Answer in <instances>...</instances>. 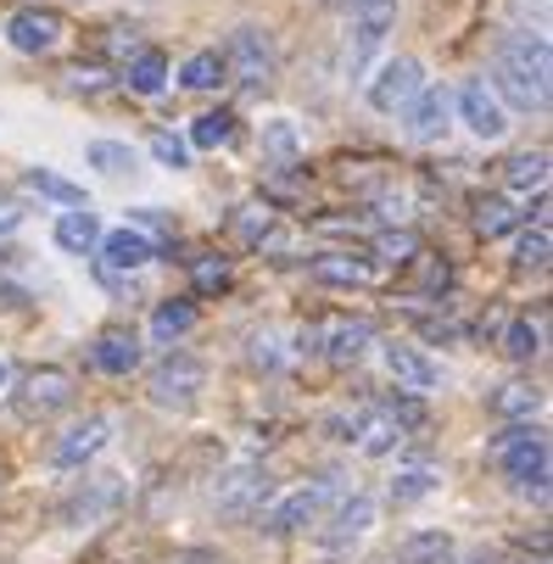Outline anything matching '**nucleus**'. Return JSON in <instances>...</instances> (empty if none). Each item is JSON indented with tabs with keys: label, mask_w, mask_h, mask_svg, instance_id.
I'll use <instances>...</instances> for the list:
<instances>
[{
	"label": "nucleus",
	"mask_w": 553,
	"mask_h": 564,
	"mask_svg": "<svg viewBox=\"0 0 553 564\" xmlns=\"http://www.w3.org/2000/svg\"><path fill=\"white\" fill-rule=\"evenodd\" d=\"M140 358H145V352H140V336H134V330H101L96 347H90V364H96L101 375H112V380L134 375Z\"/></svg>",
	"instance_id": "obj_19"
},
{
	"label": "nucleus",
	"mask_w": 553,
	"mask_h": 564,
	"mask_svg": "<svg viewBox=\"0 0 553 564\" xmlns=\"http://www.w3.org/2000/svg\"><path fill=\"white\" fill-rule=\"evenodd\" d=\"M96 252H101L96 269H107V274H134V269H145V263L156 258V240L123 224V229H107V235H101Z\"/></svg>",
	"instance_id": "obj_15"
},
{
	"label": "nucleus",
	"mask_w": 553,
	"mask_h": 564,
	"mask_svg": "<svg viewBox=\"0 0 553 564\" xmlns=\"http://www.w3.org/2000/svg\"><path fill=\"white\" fill-rule=\"evenodd\" d=\"M414 207H420V196H414V191H386V196L375 202V218H386V224H409V218H414Z\"/></svg>",
	"instance_id": "obj_41"
},
{
	"label": "nucleus",
	"mask_w": 553,
	"mask_h": 564,
	"mask_svg": "<svg viewBox=\"0 0 553 564\" xmlns=\"http://www.w3.org/2000/svg\"><path fill=\"white\" fill-rule=\"evenodd\" d=\"M252 364H258L263 375H280V369L291 364V352H285V341H280L274 330H258V336H252Z\"/></svg>",
	"instance_id": "obj_38"
},
{
	"label": "nucleus",
	"mask_w": 553,
	"mask_h": 564,
	"mask_svg": "<svg viewBox=\"0 0 553 564\" xmlns=\"http://www.w3.org/2000/svg\"><path fill=\"white\" fill-rule=\"evenodd\" d=\"M180 85H185V90H218V85H229L224 56H218V51H196V56H185Z\"/></svg>",
	"instance_id": "obj_35"
},
{
	"label": "nucleus",
	"mask_w": 553,
	"mask_h": 564,
	"mask_svg": "<svg viewBox=\"0 0 553 564\" xmlns=\"http://www.w3.org/2000/svg\"><path fill=\"white\" fill-rule=\"evenodd\" d=\"M547 258H553V235H547V224L525 229V235H520V247H514V263H520V269H547Z\"/></svg>",
	"instance_id": "obj_37"
},
{
	"label": "nucleus",
	"mask_w": 553,
	"mask_h": 564,
	"mask_svg": "<svg viewBox=\"0 0 553 564\" xmlns=\"http://www.w3.org/2000/svg\"><path fill=\"white\" fill-rule=\"evenodd\" d=\"M258 151L269 156V163H280V169H291L296 156H302V129L291 123V118H269L263 129H258Z\"/></svg>",
	"instance_id": "obj_27"
},
{
	"label": "nucleus",
	"mask_w": 553,
	"mask_h": 564,
	"mask_svg": "<svg viewBox=\"0 0 553 564\" xmlns=\"http://www.w3.org/2000/svg\"><path fill=\"white\" fill-rule=\"evenodd\" d=\"M375 252H380L386 263H414V258H420V240H414V229H386V235L375 240Z\"/></svg>",
	"instance_id": "obj_39"
},
{
	"label": "nucleus",
	"mask_w": 553,
	"mask_h": 564,
	"mask_svg": "<svg viewBox=\"0 0 553 564\" xmlns=\"http://www.w3.org/2000/svg\"><path fill=\"white\" fill-rule=\"evenodd\" d=\"M235 140V112L229 107H218V112H202L196 123H191V151H218V145H229Z\"/></svg>",
	"instance_id": "obj_34"
},
{
	"label": "nucleus",
	"mask_w": 553,
	"mask_h": 564,
	"mask_svg": "<svg viewBox=\"0 0 553 564\" xmlns=\"http://www.w3.org/2000/svg\"><path fill=\"white\" fill-rule=\"evenodd\" d=\"M403 442H409V431H403L398 420H391L386 409H369V420H364V431H358V453H364V458H391Z\"/></svg>",
	"instance_id": "obj_26"
},
{
	"label": "nucleus",
	"mask_w": 553,
	"mask_h": 564,
	"mask_svg": "<svg viewBox=\"0 0 553 564\" xmlns=\"http://www.w3.org/2000/svg\"><path fill=\"white\" fill-rule=\"evenodd\" d=\"M174 564H224L218 553H207V547H191V553H180Z\"/></svg>",
	"instance_id": "obj_48"
},
{
	"label": "nucleus",
	"mask_w": 553,
	"mask_h": 564,
	"mask_svg": "<svg viewBox=\"0 0 553 564\" xmlns=\"http://www.w3.org/2000/svg\"><path fill=\"white\" fill-rule=\"evenodd\" d=\"M498 62L525 73L531 85L547 90V78H553V51H547V34H503L498 40Z\"/></svg>",
	"instance_id": "obj_16"
},
{
	"label": "nucleus",
	"mask_w": 553,
	"mask_h": 564,
	"mask_svg": "<svg viewBox=\"0 0 553 564\" xmlns=\"http://www.w3.org/2000/svg\"><path fill=\"white\" fill-rule=\"evenodd\" d=\"M202 391H207V364L196 352H180V347H169L145 375V397L163 414H191L202 402Z\"/></svg>",
	"instance_id": "obj_2"
},
{
	"label": "nucleus",
	"mask_w": 553,
	"mask_h": 564,
	"mask_svg": "<svg viewBox=\"0 0 553 564\" xmlns=\"http://www.w3.org/2000/svg\"><path fill=\"white\" fill-rule=\"evenodd\" d=\"M85 163L101 169V174H112V180H123V174H134L140 151H134L129 140H90V145H85Z\"/></svg>",
	"instance_id": "obj_30"
},
{
	"label": "nucleus",
	"mask_w": 553,
	"mask_h": 564,
	"mask_svg": "<svg viewBox=\"0 0 553 564\" xmlns=\"http://www.w3.org/2000/svg\"><path fill=\"white\" fill-rule=\"evenodd\" d=\"M163 224H169V218L156 213V207H134V213H129V229H140V235H151V229H163Z\"/></svg>",
	"instance_id": "obj_44"
},
{
	"label": "nucleus",
	"mask_w": 553,
	"mask_h": 564,
	"mask_svg": "<svg viewBox=\"0 0 553 564\" xmlns=\"http://www.w3.org/2000/svg\"><path fill=\"white\" fill-rule=\"evenodd\" d=\"M398 118H403V134H409V140L431 145V140H442V134L453 129V90H447V85H425Z\"/></svg>",
	"instance_id": "obj_13"
},
{
	"label": "nucleus",
	"mask_w": 553,
	"mask_h": 564,
	"mask_svg": "<svg viewBox=\"0 0 553 564\" xmlns=\"http://www.w3.org/2000/svg\"><path fill=\"white\" fill-rule=\"evenodd\" d=\"M107 45H112L118 56H134V51H140V40H134V29H112V40H107Z\"/></svg>",
	"instance_id": "obj_47"
},
{
	"label": "nucleus",
	"mask_w": 553,
	"mask_h": 564,
	"mask_svg": "<svg viewBox=\"0 0 553 564\" xmlns=\"http://www.w3.org/2000/svg\"><path fill=\"white\" fill-rule=\"evenodd\" d=\"M369 347H375L369 318H330V325H319V358L330 364H358Z\"/></svg>",
	"instance_id": "obj_18"
},
{
	"label": "nucleus",
	"mask_w": 553,
	"mask_h": 564,
	"mask_svg": "<svg viewBox=\"0 0 553 564\" xmlns=\"http://www.w3.org/2000/svg\"><path fill=\"white\" fill-rule=\"evenodd\" d=\"M51 240L62 252H73V258H90L101 247V224H96V213H62L51 224Z\"/></svg>",
	"instance_id": "obj_24"
},
{
	"label": "nucleus",
	"mask_w": 553,
	"mask_h": 564,
	"mask_svg": "<svg viewBox=\"0 0 553 564\" xmlns=\"http://www.w3.org/2000/svg\"><path fill=\"white\" fill-rule=\"evenodd\" d=\"M453 118L476 134V140H503L509 134V112L498 107V96L487 90V78H464L453 90Z\"/></svg>",
	"instance_id": "obj_10"
},
{
	"label": "nucleus",
	"mask_w": 553,
	"mask_h": 564,
	"mask_svg": "<svg viewBox=\"0 0 553 564\" xmlns=\"http://www.w3.org/2000/svg\"><path fill=\"white\" fill-rule=\"evenodd\" d=\"M492 414L509 420V425H536V414H542V391L525 386V380H509V386L492 391Z\"/></svg>",
	"instance_id": "obj_25"
},
{
	"label": "nucleus",
	"mask_w": 553,
	"mask_h": 564,
	"mask_svg": "<svg viewBox=\"0 0 553 564\" xmlns=\"http://www.w3.org/2000/svg\"><path fill=\"white\" fill-rule=\"evenodd\" d=\"M107 442H112V425H107L101 414H90V420L67 425V431L51 442V464H56V469H85L90 458L107 453Z\"/></svg>",
	"instance_id": "obj_14"
},
{
	"label": "nucleus",
	"mask_w": 553,
	"mask_h": 564,
	"mask_svg": "<svg viewBox=\"0 0 553 564\" xmlns=\"http://www.w3.org/2000/svg\"><path fill=\"white\" fill-rule=\"evenodd\" d=\"M218 56H224V73H235L241 85H269L280 73V45H274V29L263 23H235Z\"/></svg>",
	"instance_id": "obj_4"
},
{
	"label": "nucleus",
	"mask_w": 553,
	"mask_h": 564,
	"mask_svg": "<svg viewBox=\"0 0 553 564\" xmlns=\"http://www.w3.org/2000/svg\"><path fill=\"white\" fill-rule=\"evenodd\" d=\"M269 224H274L269 202H247V207H235V218H229V229L241 235L247 247H263V235H269Z\"/></svg>",
	"instance_id": "obj_36"
},
{
	"label": "nucleus",
	"mask_w": 553,
	"mask_h": 564,
	"mask_svg": "<svg viewBox=\"0 0 553 564\" xmlns=\"http://www.w3.org/2000/svg\"><path fill=\"white\" fill-rule=\"evenodd\" d=\"M380 358H386V375L398 380V391H436L447 375H442V364L425 352V347H414V341H386L380 347Z\"/></svg>",
	"instance_id": "obj_12"
},
{
	"label": "nucleus",
	"mask_w": 553,
	"mask_h": 564,
	"mask_svg": "<svg viewBox=\"0 0 553 564\" xmlns=\"http://www.w3.org/2000/svg\"><path fill=\"white\" fill-rule=\"evenodd\" d=\"M503 185L509 191H547V151H514L503 163Z\"/></svg>",
	"instance_id": "obj_29"
},
{
	"label": "nucleus",
	"mask_w": 553,
	"mask_h": 564,
	"mask_svg": "<svg viewBox=\"0 0 553 564\" xmlns=\"http://www.w3.org/2000/svg\"><path fill=\"white\" fill-rule=\"evenodd\" d=\"M196 318H202L196 302H191V296H174V302H163V307L151 313V336H156V341H180V336L196 330Z\"/></svg>",
	"instance_id": "obj_28"
},
{
	"label": "nucleus",
	"mask_w": 553,
	"mask_h": 564,
	"mask_svg": "<svg viewBox=\"0 0 553 564\" xmlns=\"http://www.w3.org/2000/svg\"><path fill=\"white\" fill-rule=\"evenodd\" d=\"M453 558V536L447 531H414L398 547V564H447Z\"/></svg>",
	"instance_id": "obj_33"
},
{
	"label": "nucleus",
	"mask_w": 553,
	"mask_h": 564,
	"mask_svg": "<svg viewBox=\"0 0 553 564\" xmlns=\"http://www.w3.org/2000/svg\"><path fill=\"white\" fill-rule=\"evenodd\" d=\"M375 520H380V503H375L369 492L336 498V503H330V514L319 520V547H325L330 558H341V553H353V547L375 531Z\"/></svg>",
	"instance_id": "obj_9"
},
{
	"label": "nucleus",
	"mask_w": 553,
	"mask_h": 564,
	"mask_svg": "<svg viewBox=\"0 0 553 564\" xmlns=\"http://www.w3.org/2000/svg\"><path fill=\"white\" fill-rule=\"evenodd\" d=\"M12 391V358H0V397Z\"/></svg>",
	"instance_id": "obj_49"
},
{
	"label": "nucleus",
	"mask_w": 553,
	"mask_h": 564,
	"mask_svg": "<svg viewBox=\"0 0 553 564\" xmlns=\"http://www.w3.org/2000/svg\"><path fill=\"white\" fill-rule=\"evenodd\" d=\"M123 85L134 96H163L169 90V56L156 51V45H140L129 62H123Z\"/></svg>",
	"instance_id": "obj_23"
},
{
	"label": "nucleus",
	"mask_w": 553,
	"mask_h": 564,
	"mask_svg": "<svg viewBox=\"0 0 553 564\" xmlns=\"http://www.w3.org/2000/svg\"><path fill=\"white\" fill-rule=\"evenodd\" d=\"M73 409V375L67 369H34L18 386V414L23 420H56Z\"/></svg>",
	"instance_id": "obj_11"
},
{
	"label": "nucleus",
	"mask_w": 553,
	"mask_h": 564,
	"mask_svg": "<svg viewBox=\"0 0 553 564\" xmlns=\"http://www.w3.org/2000/svg\"><path fill=\"white\" fill-rule=\"evenodd\" d=\"M420 90H425L420 56H391V62H380L375 78H364V101H369V112H380V118H398Z\"/></svg>",
	"instance_id": "obj_8"
},
{
	"label": "nucleus",
	"mask_w": 553,
	"mask_h": 564,
	"mask_svg": "<svg viewBox=\"0 0 553 564\" xmlns=\"http://www.w3.org/2000/svg\"><path fill=\"white\" fill-rule=\"evenodd\" d=\"M487 458L514 480L520 498L547 503V475H553V464H547V431H542V425H503V431L487 442Z\"/></svg>",
	"instance_id": "obj_1"
},
{
	"label": "nucleus",
	"mask_w": 553,
	"mask_h": 564,
	"mask_svg": "<svg viewBox=\"0 0 553 564\" xmlns=\"http://www.w3.org/2000/svg\"><path fill=\"white\" fill-rule=\"evenodd\" d=\"M391 29H398V0H375V7L353 12V34H347V78H353V85L369 78V67L386 51Z\"/></svg>",
	"instance_id": "obj_6"
},
{
	"label": "nucleus",
	"mask_w": 553,
	"mask_h": 564,
	"mask_svg": "<svg viewBox=\"0 0 553 564\" xmlns=\"http://www.w3.org/2000/svg\"><path fill=\"white\" fill-rule=\"evenodd\" d=\"M7 40H12V51H23V56H45V51L62 45V18L45 12V7H23V12L7 23Z\"/></svg>",
	"instance_id": "obj_17"
},
{
	"label": "nucleus",
	"mask_w": 553,
	"mask_h": 564,
	"mask_svg": "<svg viewBox=\"0 0 553 564\" xmlns=\"http://www.w3.org/2000/svg\"><path fill=\"white\" fill-rule=\"evenodd\" d=\"M101 85H107V73H101V67H85V62L67 67V90H101Z\"/></svg>",
	"instance_id": "obj_43"
},
{
	"label": "nucleus",
	"mask_w": 553,
	"mask_h": 564,
	"mask_svg": "<svg viewBox=\"0 0 553 564\" xmlns=\"http://www.w3.org/2000/svg\"><path fill=\"white\" fill-rule=\"evenodd\" d=\"M12 229H23V207L18 202H0V235H12Z\"/></svg>",
	"instance_id": "obj_46"
},
{
	"label": "nucleus",
	"mask_w": 553,
	"mask_h": 564,
	"mask_svg": "<svg viewBox=\"0 0 553 564\" xmlns=\"http://www.w3.org/2000/svg\"><path fill=\"white\" fill-rule=\"evenodd\" d=\"M313 280L358 291V285H375L380 269H375V258H358V252H325V258H313Z\"/></svg>",
	"instance_id": "obj_20"
},
{
	"label": "nucleus",
	"mask_w": 553,
	"mask_h": 564,
	"mask_svg": "<svg viewBox=\"0 0 553 564\" xmlns=\"http://www.w3.org/2000/svg\"><path fill=\"white\" fill-rule=\"evenodd\" d=\"M520 224H525V213H520L509 196H481V202H476V235L498 240V235H509V229H520Z\"/></svg>",
	"instance_id": "obj_32"
},
{
	"label": "nucleus",
	"mask_w": 553,
	"mask_h": 564,
	"mask_svg": "<svg viewBox=\"0 0 553 564\" xmlns=\"http://www.w3.org/2000/svg\"><path fill=\"white\" fill-rule=\"evenodd\" d=\"M498 347H503L509 364H531V358L542 352V325H536L531 313H525V318H509L503 336H498Z\"/></svg>",
	"instance_id": "obj_31"
},
{
	"label": "nucleus",
	"mask_w": 553,
	"mask_h": 564,
	"mask_svg": "<svg viewBox=\"0 0 553 564\" xmlns=\"http://www.w3.org/2000/svg\"><path fill=\"white\" fill-rule=\"evenodd\" d=\"M431 492H442V469L436 464H398V475H391V487H386L391 509H414Z\"/></svg>",
	"instance_id": "obj_21"
},
{
	"label": "nucleus",
	"mask_w": 553,
	"mask_h": 564,
	"mask_svg": "<svg viewBox=\"0 0 553 564\" xmlns=\"http://www.w3.org/2000/svg\"><path fill=\"white\" fill-rule=\"evenodd\" d=\"M420 336H425V341H453L458 325H447V318H420Z\"/></svg>",
	"instance_id": "obj_45"
},
{
	"label": "nucleus",
	"mask_w": 553,
	"mask_h": 564,
	"mask_svg": "<svg viewBox=\"0 0 553 564\" xmlns=\"http://www.w3.org/2000/svg\"><path fill=\"white\" fill-rule=\"evenodd\" d=\"M123 498H129V480L123 475H85L73 487V498L62 503V525L67 531H96V525H107L118 509H123Z\"/></svg>",
	"instance_id": "obj_5"
},
{
	"label": "nucleus",
	"mask_w": 553,
	"mask_h": 564,
	"mask_svg": "<svg viewBox=\"0 0 553 564\" xmlns=\"http://www.w3.org/2000/svg\"><path fill=\"white\" fill-rule=\"evenodd\" d=\"M191 280H196V296L229 291V263H224V258H202V263L191 269Z\"/></svg>",
	"instance_id": "obj_42"
},
{
	"label": "nucleus",
	"mask_w": 553,
	"mask_h": 564,
	"mask_svg": "<svg viewBox=\"0 0 553 564\" xmlns=\"http://www.w3.org/2000/svg\"><path fill=\"white\" fill-rule=\"evenodd\" d=\"M458 564H492V558H487V553H476V558H458Z\"/></svg>",
	"instance_id": "obj_50"
},
{
	"label": "nucleus",
	"mask_w": 553,
	"mask_h": 564,
	"mask_svg": "<svg viewBox=\"0 0 553 564\" xmlns=\"http://www.w3.org/2000/svg\"><path fill=\"white\" fill-rule=\"evenodd\" d=\"M23 191H29V196H45V202H56V207H67V213H90L85 185H73V180L56 174V169H23Z\"/></svg>",
	"instance_id": "obj_22"
},
{
	"label": "nucleus",
	"mask_w": 553,
	"mask_h": 564,
	"mask_svg": "<svg viewBox=\"0 0 553 564\" xmlns=\"http://www.w3.org/2000/svg\"><path fill=\"white\" fill-rule=\"evenodd\" d=\"M151 156H156V163H163V169H191V145L180 140V134H169V129H156L151 134Z\"/></svg>",
	"instance_id": "obj_40"
},
{
	"label": "nucleus",
	"mask_w": 553,
	"mask_h": 564,
	"mask_svg": "<svg viewBox=\"0 0 553 564\" xmlns=\"http://www.w3.org/2000/svg\"><path fill=\"white\" fill-rule=\"evenodd\" d=\"M336 498H341L336 480H307V487H291V492L269 498V509L258 514V531H269V536H296V531H307V525H319Z\"/></svg>",
	"instance_id": "obj_3"
},
{
	"label": "nucleus",
	"mask_w": 553,
	"mask_h": 564,
	"mask_svg": "<svg viewBox=\"0 0 553 564\" xmlns=\"http://www.w3.org/2000/svg\"><path fill=\"white\" fill-rule=\"evenodd\" d=\"M269 498H274V480H269L263 464H235L213 487V503H218L224 520H258L269 509Z\"/></svg>",
	"instance_id": "obj_7"
}]
</instances>
